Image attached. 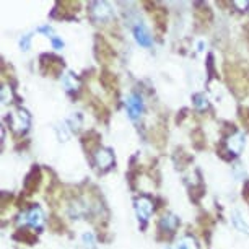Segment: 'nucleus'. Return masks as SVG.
Returning <instances> with one entry per match:
<instances>
[{
    "label": "nucleus",
    "mask_w": 249,
    "mask_h": 249,
    "mask_svg": "<svg viewBox=\"0 0 249 249\" xmlns=\"http://www.w3.org/2000/svg\"><path fill=\"white\" fill-rule=\"evenodd\" d=\"M125 106H127V112L130 114V117H139L140 112H142V100H140V96L137 95H130L127 98V101H125Z\"/></svg>",
    "instance_id": "4"
},
{
    "label": "nucleus",
    "mask_w": 249,
    "mask_h": 249,
    "mask_svg": "<svg viewBox=\"0 0 249 249\" xmlns=\"http://www.w3.org/2000/svg\"><path fill=\"white\" fill-rule=\"evenodd\" d=\"M10 122L13 125V129L15 130H26L28 124H30V116H28V112L25 109H17L12 112L10 116Z\"/></svg>",
    "instance_id": "1"
},
{
    "label": "nucleus",
    "mask_w": 249,
    "mask_h": 249,
    "mask_svg": "<svg viewBox=\"0 0 249 249\" xmlns=\"http://www.w3.org/2000/svg\"><path fill=\"white\" fill-rule=\"evenodd\" d=\"M12 100V91L8 90L7 87H3L2 88V103H8Z\"/></svg>",
    "instance_id": "16"
},
{
    "label": "nucleus",
    "mask_w": 249,
    "mask_h": 249,
    "mask_svg": "<svg viewBox=\"0 0 249 249\" xmlns=\"http://www.w3.org/2000/svg\"><path fill=\"white\" fill-rule=\"evenodd\" d=\"M173 249H197V243L192 236H184L178 241V244Z\"/></svg>",
    "instance_id": "11"
},
{
    "label": "nucleus",
    "mask_w": 249,
    "mask_h": 249,
    "mask_svg": "<svg viewBox=\"0 0 249 249\" xmlns=\"http://www.w3.org/2000/svg\"><path fill=\"white\" fill-rule=\"evenodd\" d=\"M37 184H39V171L37 170H33L30 175H28L26 178V181H25V187H26V191H35Z\"/></svg>",
    "instance_id": "9"
},
{
    "label": "nucleus",
    "mask_w": 249,
    "mask_h": 249,
    "mask_svg": "<svg viewBox=\"0 0 249 249\" xmlns=\"http://www.w3.org/2000/svg\"><path fill=\"white\" fill-rule=\"evenodd\" d=\"M91 7H93V15L98 20H106V18L111 17V8L106 2H95Z\"/></svg>",
    "instance_id": "8"
},
{
    "label": "nucleus",
    "mask_w": 249,
    "mask_h": 249,
    "mask_svg": "<svg viewBox=\"0 0 249 249\" xmlns=\"http://www.w3.org/2000/svg\"><path fill=\"white\" fill-rule=\"evenodd\" d=\"M233 5H236V7H239L243 10V8H248L249 7V2H233Z\"/></svg>",
    "instance_id": "19"
},
{
    "label": "nucleus",
    "mask_w": 249,
    "mask_h": 249,
    "mask_svg": "<svg viewBox=\"0 0 249 249\" xmlns=\"http://www.w3.org/2000/svg\"><path fill=\"white\" fill-rule=\"evenodd\" d=\"M69 124H72V129L77 130L80 127V124H82V117H80L78 114H73L69 117Z\"/></svg>",
    "instance_id": "15"
},
{
    "label": "nucleus",
    "mask_w": 249,
    "mask_h": 249,
    "mask_svg": "<svg viewBox=\"0 0 249 249\" xmlns=\"http://www.w3.org/2000/svg\"><path fill=\"white\" fill-rule=\"evenodd\" d=\"M194 105L199 107V109H204V107H207V98H205V95H196L194 96Z\"/></svg>",
    "instance_id": "14"
},
{
    "label": "nucleus",
    "mask_w": 249,
    "mask_h": 249,
    "mask_svg": "<svg viewBox=\"0 0 249 249\" xmlns=\"http://www.w3.org/2000/svg\"><path fill=\"white\" fill-rule=\"evenodd\" d=\"M43 222H44L43 210H41L39 207H33L30 212H28V223L35 228H39V227H43Z\"/></svg>",
    "instance_id": "6"
},
{
    "label": "nucleus",
    "mask_w": 249,
    "mask_h": 249,
    "mask_svg": "<svg viewBox=\"0 0 249 249\" xmlns=\"http://www.w3.org/2000/svg\"><path fill=\"white\" fill-rule=\"evenodd\" d=\"M135 209H137V215L145 222V220L150 218V215L153 212V204L148 197H140L135 202Z\"/></svg>",
    "instance_id": "2"
},
{
    "label": "nucleus",
    "mask_w": 249,
    "mask_h": 249,
    "mask_svg": "<svg viewBox=\"0 0 249 249\" xmlns=\"http://www.w3.org/2000/svg\"><path fill=\"white\" fill-rule=\"evenodd\" d=\"M64 85H65V88H67L69 91H73V90H78L80 82H78V78L75 77L73 73H67L64 77Z\"/></svg>",
    "instance_id": "12"
},
{
    "label": "nucleus",
    "mask_w": 249,
    "mask_h": 249,
    "mask_svg": "<svg viewBox=\"0 0 249 249\" xmlns=\"http://www.w3.org/2000/svg\"><path fill=\"white\" fill-rule=\"evenodd\" d=\"M95 161H96L98 166L101 168V170H107V168L112 164V161H114V157H112V153L109 152V150L100 148L95 153Z\"/></svg>",
    "instance_id": "3"
},
{
    "label": "nucleus",
    "mask_w": 249,
    "mask_h": 249,
    "mask_svg": "<svg viewBox=\"0 0 249 249\" xmlns=\"http://www.w3.org/2000/svg\"><path fill=\"white\" fill-rule=\"evenodd\" d=\"M134 35H135V39H137V43H139L140 46H145V48L152 46V36H150L148 30H147V28H145L143 25L135 26Z\"/></svg>",
    "instance_id": "5"
},
{
    "label": "nucleus",
    "mask_w": 249,
    "mask_h": 249,
    "mask_svg": "<svg viewBox=\"0 0 249 249\" xmlns=\"http://www.w3.org/2000/svg\"><path fill=\"white\" fill-rule=\"evenodd\" d=\"M243 194H244V197H246V199L249 200V182H248V184H246V189H244V192H243Z\"/></svg>",
    "instance_id": "20"
},
{
    "label": "nucleus",
    "mask_w": 249,
    "mask_h": 249,
    "mask_svg": "<svg viewBox=\"0 0 249 249\" xmlns=\"http://www.w3.org/2000/svg\"><path fill=\"white\" fill-rule=\"evenodd\" d=\"M30 39H31V36H30V35H26V36L21 39V49H23V51H28V48H30Z\"/></svg>",
    "instance_id": "17"
},
{
    "label": "nucleus",
    "mask_w": 249,
    "mask_h": 249,
    "mask_svg": "<svg viewBox=\"0 0 249 249\" xmlns=\"http://www.w3.org/2000/svg\"><path fill=\"white\" fill-rule=\"evenodd\" d=\"M233 223H234V227L239 230V231L249 234V223L241 217V213H239L238 210H234V212H233Z\"/></svg>",
    "instance_id": "10"
},
{
    "label": "nucleus",
    "mask_w": 249,
    "mask_h": 249,
    "mask_svg": "<svg viewBox=\"0 0 249 249\" xmlns=\"http://www.w3.org/2000/svg\"><path fill=\"white\" fill-rule=\"evenodd\" d=\"M243 147H244V135L243 134L236 132L228 139V148H230V152H233L234 155L241 153Z\"/></svg>",
    "instance_id": "7"
},
{
    "label": "nucleus",
    "mask_w": 249,
    "mask_h": 249,
    "mask_svg": "<svg viewBox=\"0 0 249 249\" xmlns=\"http://www.w3.org/2000/svg\"><path fill=\"white\" fill-rule=\"evenodd\" d=\"M176 225H178V220H176V217H173V215H168V217H164L161 220V228L168 230L170 233L176 228Z\"/></svg>",
    "instance_id": "13"
},
{
    "label": "nucleus",
    "mask_w": 249,
    "mask_h": 249,
    "mask_svg": "<svg viewBox=\"0 0 249 249\" xmlns=\"http://www.w3.org/2000/svg\"><path fill=\"white\" fill-rule=\"evenodd\" d=\"M53 44H54V48H55V49H60V48L64 46L62 41L57 39V37H54V36H53Z\"/></svg>",
    "instance_id": "18"
}]
</instances>
